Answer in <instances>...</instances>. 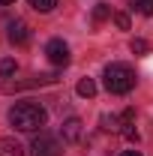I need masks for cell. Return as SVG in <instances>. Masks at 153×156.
Returning a JSON list of instances; mask_svg holds the SVG:
<instances>
[{"label": "cell", "instance_id": "1", "mask_svg": "<svg viewBox=\"0 0 153 156\" xmlns=\"http://www.w3.org/2000/svg\"><path fill=\"white\" fill-rule=\"evenodd\" d=\"M45 120H48V111L39 102H15L9 108V123L18 132H42Z\"/></svg>", "mask_w": 153, "mask_h": 156}, {"label": "cell", "instance_id": "2", "mask_svg": "<svg viewBox=\"0 0 153 156\" xmlns=\"http://www.w3.org/2000/svg\"><path fill=\"white\" fill-rule=\"evenodd\" d=\"M102 78H105V90L114 93V96L129 93L135 87V72H132V66H126V63H108Z\"/></svg>", "mask_w": 153, "mask_h": 156}, {"label": "cell", "instance_id": "3", "mask_svg": "<svg viewBox=\"0 0 153 156\" xmlns=\"http://www.w3.org/2000/svg\"><path fill=\"white\" fill-rule=\"evenodd\" d=\"M30 150H33V156H63V144L48 132H39L30 144Z\"/></svg>", "mask_w": 153, "mask_h": 156}, {"label": "cell", "instance_id": "4", "mask_svg": "<svg viewBox=\"0 0 153 156\" xmlns=\"http://www.w3.org/2000/svg\"><path fill=\"white\" fill-rule=\"evenodd\" d=\"M45 54H48V60H51L54 66H66V63H69V45H66L63 39H51V42L45 45Z\"/></svg>", "mask_w": 153, "mask_h": 156}, {"label": "cell", "instance_id": "5", "mask_svg": "<svg viewBox=\"0 0 153 156\" xmlns=\"http://www.w3.org/2000/svg\"><path fill=\"white\" fill-rule=\"evenodd\" d=\"M6 39L12 42V45H27V39H30V27H27V21H9L6 24Z\"/></svg>", "mask_w": 153, "mask_h": 156}, {"label": "cell", "instance_id": "6", "mask_svg": "<svg viewBox=\"0 0 153 156\" xmlns=\"http://www.w3.org/2000/svg\"><path fill=\"white\" fill-rule=\"evenodd\" d=\"M84 123L78 120V117H69V120H63V126H60V135H63V141L66 144H75V141H81V129Z\"/></svg>", "mask_w": 153, "mask_h": 156}, {"label": "cell", "instance_id": "7", "mask_svg": "<svg viewBox=\"0 0 153 156\" xmlns=\"http://www.w3.org/2000/svg\"><path fill=\"white\" fill-rule=\"evenodd\" d=\"M57 75L51 72V75H33V81H27V87H42V84H54ZM24 84H9V81H3V90L6 93H12V90H21Z\"/></svg>", "mask_w": 153, "mask_h": 156}, {"label": "cell", "instance_id": "8", "mask_svg": "<svg viewBox=\"0 0 153 156\" xmlns=\"http://www.w3.org/2000/svg\"><path fill=\"white\" fill-rule=\"evenodd\" d=\"M0 156H24V147L15 138H0Z\"/></svg>", "mask_w": 153, "mask_h": 156}, {"label": "cell", "instance_id": "9", "mask_svg": "<svg viewBox=\"0 0 153 156\" xmlns=\"http://www.w3.org/2000/svg\"><path fill=\"white\" fill-rule=\"evenodd\" d=\"M102 129L105 132H123V117H114V114H102Z\"/></svg>", "mask_w": 153, "mask_h": 156}, {"label": "cell", "instance_id": "10", "mask_svg": "<svg viewBox=\"0 0 153 156\" xmlns=\"http://www.w3.org/2000/svg\"><path fill=\"white\" fill-rule=\"evenodd\" d=\"M75 90H78V96H84V99H93V96H96V81H93V78H81Z\"/></svg>", "mask_w": 153, "mask_h": 156}, {"label": "cell", "instance_id": "11", "mask_svg": "<svg viewBox=\"0 0 153 156\" xmlns=\"http://www.w3.org/2000/svg\"><path fill=\"white\" fill-rule=\"evenodd\" d=\"M108 18H111V6L108 3H96L93 6V21L102 24V21H108Z\"/></svg>", "mask_w": 153, "mask_h": 156}, {"label": "cell", "instance_id": "12", "mask_svg": "<svg viewBox=\"0 0 153 156\" xmlns=\"http://www.w3.org/2000/svg\"><path fill=\"white\" fill-rule=\"evenodd\" d=\"M129 51H132L135 57H144V54L150 51V45H147L144 39H132V42H129Z\"/></svg>", "mask_w": 153, "mask_h": 156}, {"label": "cell", "instance_id": "13", "mask_svg": "<svg viewBox=\"0 0 153 156\" xmlns=\"http://www.w3.org/2000/svg\"><path fill=\"white\" fill-rule=\"evenodd\" d=\"M15 69H18V63H15L12 57H3V60H0V75H3V78L15 75Z\"/></svg>", "mask_w": 153, "mask_h": 156}, {"label": "cell", "instance_id": "14", "mask_svg": "<svg viewBox=\"0 0 153 156\" xmlns=\"http://www.w3.org/2000/svg\"><path fill=\"white\" fill-rule=\"evenodd\" d=\"M27 3H30L36 12H51V9L57 6V0H27Z\"/></svg>", "mask_w": 153, "mask_h": 156}, {"label": "cell", "instance_id": "15", "mask_svg": "<svg viewBox=\"0 0 153 156\" xmlns=\"http://www.w3.org/2000/svg\"><path fill=\"white\" fill-rule=\"evenodd\" d=\"M132 9L141 15H153V0H132Z\"/></svg>", "mask_w": 153, "mask_h": 156}, {"label": "cell", "instance_id": "16", "mask_svg": "<svg viewBox=\"0 0 153 156\" xmlns=\"http://www.w3.org/2000/svg\"><path fill=\"white\" fill-rule=\"evenodd\" d=\"M114 24L120 27V30H129V15H123V12H117V15H114Z\"/></svg>", "mask_w": 153, "mask_h": 156}, {"label": "cell", "instance_id": "17", "mask_svg": "<svg viewBox=\"0 0 153 156\" xmlns=\"http://www.w3.org/2000/svg\"><path fill=\"white\" fill-rule=\"evenodd\" d=\"M123 135L129 138V141H138V129H132V123H126L123 126Z\"/></svg>", "mask_w": 153, "mask_h": 156}, {"label": "cell", "instance_id": "18", "mask_svg": "<svg viewBox=\"0 0 153 156\" xmlns=\"http://www.w3.org/2000/svg\"><path fill=\"white\" fill-rule=\"evenodd\" d=\"M120 156H141V153H138V150H123Z\"/></svg>", "mask_w": 153, "mask_h": 156}, {"label": "cell", "instance_id": "19", "mask_svg": "<svg viewBox=\"0 0 153 156\" xmlns=\"http://www.w3.org/2000/svg\"><path fill=\"white\" fill-rule=\"evenodd\" d=\"M12 3H15V0H0V6H12Z\"/></svg>", "mask_w": 153, "mask_h": 156}]
</instances>
